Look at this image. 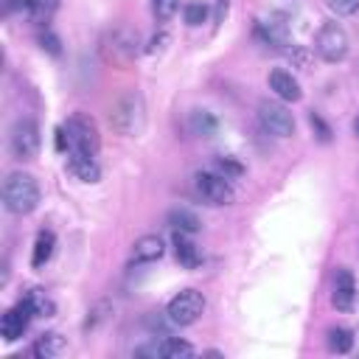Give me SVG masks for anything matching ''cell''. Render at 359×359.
<instances>
[{
	"instance_id": "d6a6232c",
	"label": "cell",
	"mask_w": 359,
	"mask_h": 359,
	"mask_svg": "<svg viewBox=\"0 0 359 359\" xmlns=\"http://www.w3.org/2000/svg\"><path fill=\"white\" fill-rule=\"evenodd\" d=\"M353 129H356V135H359V118H356V121H353Z\"/></svg>"
},
{
	"instance_id": "7402d4cb",
	"label": "cell",
	"mask_w": 359,
	"mask_h": 359,
	"mask_svg": "<svg viewBox=\"0 0 359 359\" xmlns=\"http://www.w3.org/2000/svg\"><path fill=\"white\" fill-rule=\"evenodd\" d=\"M22 300L28 303V309L34 311V317H50L53 311H56V306H53V300L45 294V289H28L25 294H22Z\"/></svg>"
},
{
	"instance_id": "e0dca14e",
	"label": "cell",
	"mask_w": 359,
	"mask_h": 359,
	"mask_svg": "<svg viewBox=\"0 0 359 359\" xmlns=\"http://www.w3.org/2000/svg\"><path fill=\"white\" fill-rule=\"evenodd\" d=\"M65 351V339L56 334V331H45L36 337V342L31 345V353L36 359H56L59 353Z\"/></svg>"
},
{
	"instance_id": "484cf974",
	"label": "cell",
	"mask_w": 359,
	"mask_h": 359,
	"mask_svg": "<svg viewBox=\"0 0 359 359\" xmlns=\"http://www.w3.org/2000/svg\"><path fill=\"white\" fill-rule=\"evenodd\" d=\"M205 17H208V6L205 3H185V22L188 25H202L205 22Z\"/></svg>"
},
{
	"instance_id": "8992f818",
	"label": "cell",
	"mask_w": 359,
	"mask_h": 359,
	"mask_svg": "<svg viewBox=\"0 0 359 359\" xmlns=\"http://www.w3.org/2000/svg\"><path fill=\"white\" fill-rule=\"evenodd\" d=\"M314 50L325 62H342L348 56V34L337 22H323L314 36Z\"/></svg>"
},
{
	"instance_id": "8fae6325",
	"label": "cell",
	"mask_w": 359,
	"mask_h": 359,
	"mask_svg": "<svg viewBox=\"0 0 359 359\" xmlns=\"http://www.w3.org/2000/svg\"><path fill=\"white\" fill-rule=\"evenodd\" d=\"M353 300H356V280L348 269H337L334 272V294H331V303L337 306V311H351L353 309Z\"/></svg>"
},
{
	"instance_id": "6da1fadb",
	"label": "cell",
	"mask_w": 359,
	"mask_h": 359,
	"mask_svg": "<svg viewBox=\"0 0 359 359\" xmlns=\"http://www.w3.org/2000/svg\"><path fill=\"white\" fill-rule=\"evenodd\" d=\"M109 126L126 137L137 135L146 126V104L137 90H126L115 98V104L109 107Z\"/></svg>"
},
{
	"instance_id": "7c38bea8",
	"label": "cell",
	"mask_w": 359,
	"mask_h": 359,
	"mask_svg": "<svg viewBox=\"0 0 359 359\" xmlns=\"http://www.w3.org/2000/svg\"><path fill=\"white\" fill-rule=\"evenodd\" d=\"M67 171L81 182H98V177H101L95 157L84 154V151H67Z\"/></svg>"
},
{
	"instance_id": "d6986e66",
	"label": "cell",
	"mask_w": 359,
	"mask_h": 359,
	"mask_svg": "<svg viewBox=\"0 0 359 359\" xmlns=\"http://www.w3.org/2000/svg\"><path fill=\"white\" fill-rule=\"evenodd\" d=\"M53 247H56V236H53L50 230H42V233L36 236V241H34V252H31V266H34V269L45 266V264L50 261V255H53Z\"/></svg>"
},
{
	"instance_id": "83f0119b",
	"label": "cell",
	"mask_w": 359,
	"mask_h": 359,
	"mask_svg": "<svg viewBox=\"0 0 359 359\" xmlns=\"http://www.w3.org/2000/svg\"><path fill=\"white\" fill-rule=\"evenodd\" d=\"M325 6L337 14H342V17H351V14L359 11V0H325Z\"/></svg>"
},
{
	"instance_id": "44dd1931",
	"label": "cell",
	"mask_w": 359,
	"mask_h": 359,
	"mask_svg": "<svg viewBox=\"0 0 359 359\" xmlns=\"http://www.w3.org/2000/svg\"><path fill=\"white\" fill-rule=\"evenodd\" d=\"M168 224H171L174 230H180V233H188V236L202 227L199 216H196L194 210H188V208H174V210L168 213Z\"/></svg>"
},
{
	"instance_id": "d4e9b609",
	"label": "cell",
	"mask_w": 359,
	"mask_h": 359,
	"mask_svg": "<svg viewBox=\"0 0 359 359\" xmlns=\"http://www.w3.org/2000/svg\"><path fill=\"white\" fill-rule=\"evenodd\" d=\"M213 171H219V174L227 177V180H238V177L244 174V165H241L238 160H233V157H219V160L213 163Z\"/></svg>"
},
{
	"instance_id": "30bf717a",
	"label": "cell",
	"mask_w": 359,
	"mask_h": 359,
	"mask_svg": "<svg viewBox=\"0 0 359 359\" xmlns=\"http://www.w3.org/2000/svg\"><path fill=\"white\" fill-rule=\"evenodd\" d=\"M31 317H34V311L28 309V303H25V300H20L17 306H11V309L0 317V337H3L6 342L20 339V337L25 334V328H28Z\"/></svg>"
},
{
	"instance_id": "4316f807",
	"label": "cell",
	"mask_w": 359,
	"mask_h": 359,
	"mask_svg": "<svg viewBox=\"0 0 359 359\" xmlns=\"http://www.w3.org/2000/svg\"><path fill=\"white\" fill-rule=\"evenodd\" d=\"M151 11H154V17H157L160 22H165V20L174 17V11H177V0H151Z\"/></svg>"
},
{
	"instance_id": "2e32d148",
	"label": "cell",
	"mask_w": 359,
	"mask_h": 359,
	"mask_svg": "<svg viewBox=\"0 0 359 359\" xmlns=\"http://www.w3.org/2000/svg\"><path fill=\"white\" fill-rule=\"evenodd\" d=\"M163 238L160 236H140L137 241H135V247H132V261L135 264H151V261H157L160 255H163Z\"/></svg>"
},
{
	"instance_id": "4dcf8cb0",
	"label": "cell",
	"mask_w": 359,
	"mask_h": 359,
	"mask_svg": "<svg viewBox=\"0 0 359 359\" xmlns=\"http://www.w3.org/2000/svg\"><path fill=\"white\" fill-rule=\"evenodd\" d=\"M168 42V36L165 34H160V36H154L151 39V48H149V53H154V50H163V45Z\"/></svg>"
},
{
	"instance_id": "4fadbf2b",
	"label": "cell",
	"mask_w": 359,
	"mask_h": 359,
	"mask_svg": "<svg viewBox=\"0 0 359 359\" xmlns=\"http://www.w3.org/2000/svg\"><path fill=\"white\" fill-rule=\"evenodd\" d=\"M269 90L280 98V101H300V84H297V79L289 73V70H283V67H275L272 73H269Z\"/></svg>"
},
{
	"instance_id": "52a82bcc",
	"label": "cell",
	"mask_w": 359,
	"mask_h": 359,
	"mask_svg": "<svg viewBox=\"0 0 359 359\" xmlns=\"http://www.w3.org/2000/svg\"><path fill=\"white\" fill-rule=\"evenodd\" d=\"M39 126L31 121V118H20V121H14V126H11V132H8V149H11V154L17 157V160H31V157H36V151H39Z\"/></svg>"
},
{
	"instance_id": "f546056e",
	"label": "cell",
	"mask_w": 359,
	"mask_h": 359,
	"mask_svg": "<svg viewBox=\"0 0 359 359\" xmlns=\"http://www.w3.org/2000/svg\"><path fill=\"white\" fill-rule=\"evenodd\" d=\"M39 42H42V48H48L53 56L59 53V39H56V36H53L48 28H45V34H39Z\"/></svg>"
},
{
	"instance_id": "ac0fdd59",
	"label": "cell",
	"mask_w": 359,
	"mask_h": 359,
	"mask_svg": "<svg viewBox=\"0 0 359 359\" xmlns=\"http://www.w3.org/2000/svg\"><path fill=\"white\" fill-rule=\"evenodd\" d=\"M255 34H258L266 45H278V48L289 45V34H286V25H283L280 20H258Z\"/></svg>"
},
{
	"instance_id": "ba28073f",
	"label": "cell",
	"mask_w": 359,
	"mask_h": 359,
	"mask_svg": "<svg viewBox=\"0 0 359 359\" xmlns=\"http://www.w3.org/2000/svg\"><path fill=\"white\" fill-rule=\"evenodd\" d=\"M101 53H104V59L112 62V65H121V67L129 65V62L137 56V34H132V31H126V28H115V31L104 39Z\"/></svg>"
},
{
	"instance_id": "cb8c5ba5",
	"label": "cell",
	"mask_w": 359,
	"mask_h": 359,
	"mask_svg": "<svg viewBox=\"0 0 359 359\" xmlns=\"http://www.w3.org/2000/svg\"><path fill=\"white\" fill-rule=\"evenodd\" d=\"M353 348V334L348 328H331L328 331V351L334 353H348Z\"/></svg>"
},
{
	"instance_id": "7a4b0ae2",
	"label": "cell",
	"mask_w": 359,
	"mask_h": 359,
	"mask_svg": "<svg viewBox=\"0 0 359 359\" xmlns=\"http://www.w3.org/2000/svg\"><path fill=\"white\" fill-rule=\"evenodd\" d=\"M39 202V185L31 174L25 171H11L6 180H3V205L8 213H31Z\"/></svg>"
},
{
	"instance_id": "1f68e13d",
	"label": "cell",
	"mask_w": 359,
	"mask_h": 359,
	"mask_svg": "<svg viewBox=\"0 0 359 359\" xmlns=\"http://www.w3.org/2000/svg\"><path fill=\"white\" fill-rule=\"evenodd\" d=\"M224 14H227V0H219V3H216V22H222Z\"/></svg>"
},
{
	"instance_id": "277c9868",
	"label": "cell",
	"mask_w": 359,
	"mask_h": 359,
	"mask_svg": "<svg viewBox=\"0 0 359 359\" xmlns=\"http://www.w3.org/2000/svg\"><path fill=\"white\" fill-rule=\"evenodd\" d=\"M194 188L199 194L202 202L208 205H230L233 202V185L227 177H222L219 171H196L194 174Z\"/></svg>"
},
{
	"instance_id": "f1b7e54d",
	"label": "cell",
	"mask_w": 359,
	"mask_h": 359,
	"mask_svg": "<svg viewBox=\"0 0 359 359\" xmlns=\"http://www.w3.org/2000/svg\"><path fill=\"white\" fill-rule=\"evenodd\" d=\"M309 123H311V129L317 132V137H320L323 143H328V140H331V129H328V123H325L317 112H311V115H309Z\"/></svg>"
},
{
	"instance_id": "603a6c76",
	"label": "cell",
	"mask_w": 359,
	"mask_h": 359,
	"mask_svg": "<svg viewBox=\"0 0 359 359\" xmlns=\"http://www.w3.org/2000/svg\"><path fill=\"white\" fill-rule=\"evenodd\" d=\"M56 8H59V0H28L25 14H28L34 22L45 25V22H50V17L56 14Z\"/></svg>"
},
{
	"instance_id": "9a60e30c",
	"label": "cell",
	"mask_w": 359,
	"mask_h": 359,
	"mask_svg": "<svg viewBox=\"0 0 359 359\" xmlns=\"http://www.w3.org/2000/svg\"><path fill=\"white\" fill-rule=\"evenodd\" d=\"M174 252H177L180 266H185V269H196L202 261L199 247L188 238V233H180V230H174Z\"/></svg>"
},
{
	"instance_id": "9c48e42d",
	"label": "cell",
	"mask_w": 359,
	"mask_h": 359,
	"mask_svg": "<svg viewBox=\"0 0 359 359\" xmlns=\"http://www.w3.org/2000/svg\"><path fill=\"white\" fill-rule=\"evenodd\" d=\"M258 121H261V126H264L266 132H272V135H278V137H289V135L294 132V118H292V112H289L283 104L269 101V98L258 104Z\"/></svg>"
},
{
	"instance_id": "ffe728a7",
	"label": "cell",
	"mask_w": 359,
	"mask_h": 359,
	"mask_svg": "<svg viewBox=\"0 0 359 359\" xmlns=\"http://www.w3.org/2000/svg\"><path fill=\"white\" fill-rule=\"evenodd\" d=\"M188 129H191L194 135H199V137H210V135H216L219 121H216L208 109H194L191 118H188Z\"/></svg>"
},
{
	"instance_id": "5bb4252c",
	"label": "cell",
	"mask_w": 359,
	"mask_h": 359,
	"mask_svg": "<svg viewBox=\"0 0 359 359\" xmlns=\"http://www.w3.org/2000/svg\"><path fill=\"white\" fill-rule=\"evenodd\" d=\"M137 353H151V356H165V359H188V356H194L196 351H194L191 342H185V339H180V337H165L163 342H157V345H151V348H143V351H137Z\"/></svg>"
},
{
	"instance_id": "5b68a950",
	"label": "cell",
	"mask_w": 359,
	"mask_h": 359,
	"mask_svg": "<svg viewBox=\"0 0 359 359\" xmlns=\"http://www.w3.org/2000/svg\"><path fill=\"white\" fill-rule=\"evenodd\" d=\"M202 311H205V297H202L196 289H182V292H177V294L168 300V306H165L168 320L177 323V325H191V323H196V320L202 317Z\"/></svg>"
},
{
	"instance_id": "3957f363",
	"label": "cell",
	"mask_w": 359,
	"mask_h": 359,
	"mask_svg": "<svg viewBox=\"0 0 359 359\" xmlns=\"http://www.w3.org/2000/svg\"><path fill=\"white\" fill-rule=\"evenodd\" d=\"M65 132H67V151H84V154H98L101 137H98V126L90 115L84 112H73L65 121Z\"/></svg>"
}]
</instances>
